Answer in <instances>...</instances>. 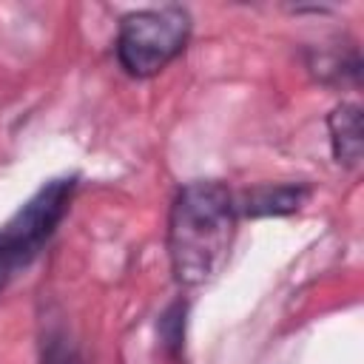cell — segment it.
Returning <instances> with one entry per match:
<instances>
[{"label": "cell", "mask_w": 364, "mask_h": 364, "mask_svg": "<svg viewBox=\"0 0 364 364\" xmlns=\"http://www.w3.org/2000/svg\"><path fill=\"white\" fill-rule=\"evenodd\" d=\"M307 196L304 188L296 185H279V188H264L250 199V213H290L301 205V199Z\"/></svg>", "instance_id": "obj_5"}, {"label": "cell", "mask_w": 364, "mask_h": 364, "mask_svg": "<svg viewBox=\"0 0 364 364\" xmlns=\"http://www.w3.org/2000/svg\"><path fill=\"white\" fill-rule=\"evenodd\" d=\"M236 202L228 185L216 179L188 182L168 216V256L179 284L196 287L210 282L233 245Z\"/></svg>", "instance_id": "obj_1"}, {"label": "cell", "mask_w": 364, "mask_h": 364, "mask_svg": "<svg viewBox=\"0 0 364 364\" xmlns=\"http://www.w3.org/2000/svg\"><path fill=\"white\" fill-rule=\"evenodd\" d=\"M40 364H82L77 347L65 338V336H48V344L43 350V361Z\"/></svg>", "instance_id": "obj_6"}, {"label": "cell", "mask_w": 364, "mask_h": 364, "mask_svg": "<svg viewBox=\"0 0 364 364\" xmlns=\"http://www.w3.org/2000/svg\"><path fill=\"white\" fill-rule=\"evenodd\" d=\"M327 128H330V145H333L336 162L344 165V168H358L361 148H364V139H361V108L353 105V102H341L330 114Z\"/></svg>", "instance_id": "obj_4"}, {"label": "cell", "mask_w": 364, "mask_h": 364, "mask_svg": "<svg viewBox=\"0 0 364 364\" xmlns=\"http://www.w3.org/2000/svg\"><path fill=\"white\" fill-rule=\"evenodd\" d=\"M188 37L191 17L185 9H142L122 17L117 31V60L131 77H154L182 54Z\"/></svg>", "instance_id": "obj_2"}, {"label": "cell", "mask_w": 364, "mask_h": 364, "mask_svg": "<svg viewBox=\"0 0 364 364\" xmlns=\"http://www.w3.org/2000/svg\"><path fill=\"white\" fill-rule=\"evenodd\" d=\"M74 196V176L46 182L0 228V290L23 270L54 236Z\"/></svg>", "instance_id": "obj_3"}]
</instances>
